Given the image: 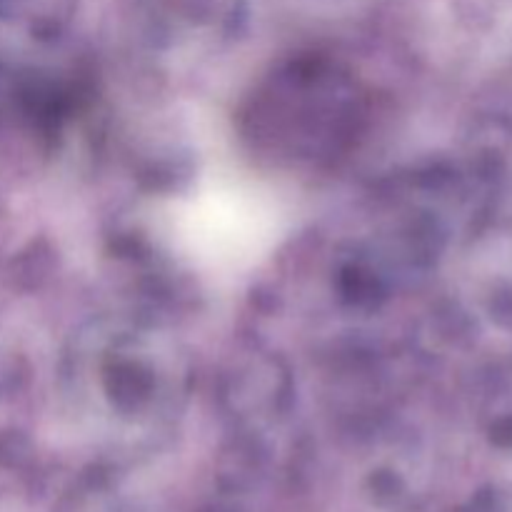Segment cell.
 Returning a JSON list of instances; mask_svg holds the SVG:
<instances>
[{
  "label": "cell",
  "mask_w": 512,
  "mask_h": 512,
  "mask_svg": "<svg viewBox=\"0 0 512 512\" xmlns=\"http://www.w3.org/2000/svg\"><path fill=\"white\" fill-rule=\"evenodd\" d=\"M185 250L210 270H238L268 253L280 233V210L260 188L215 183L178 218Z\"/></svg>",
  "instance_id": "obj_1"
}]
</instances>
